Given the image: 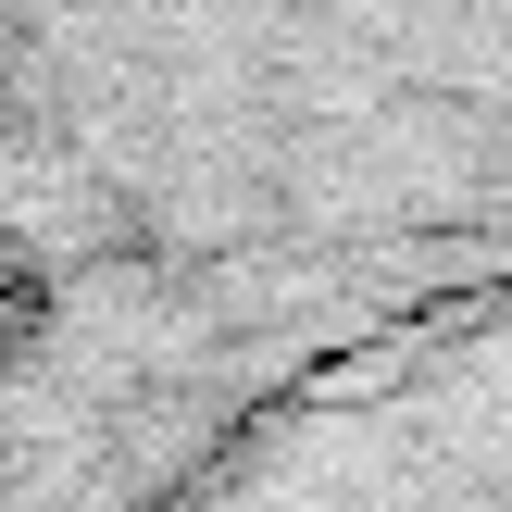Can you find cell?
I'll list each match as a JSON object with an SVG mask.
<instances>
[{
    "label": "cell",
    "mask_w": 512,
    "mask_h": 512,
    "mask_svg": "<svg viewBox=\"0 0 512 512\" xmlns=\"http://www.w3.org/2000/svg\"><path fill=\"white\" fill-rule=\"evenodd\" d=\"M500 288L512 0H0V512H163Z\"/></svg>",
    "instance_id": "6da1fadb"
}]
</instances>
